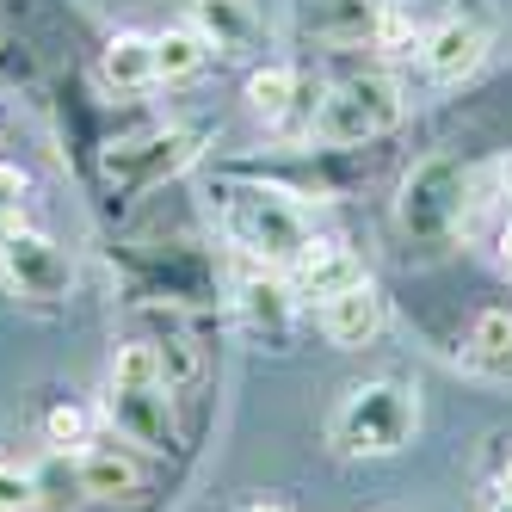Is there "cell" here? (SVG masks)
<instances>
[{
	"instance_id": "obj_1",
	"label": "cell",
	"mask_w": 512,
	"mask_h": 512,
	"mask_svg": "<svg viewBox=\"0 0 512 512\" xmlns=\"http://www.w3.org/2000/svg\"><path fill=\"white\" fill-rule=\"evenodd\" d=\"M414 432H420V389L395 377L352 383L334 420H327V438H334L340 457H395L414 445Z\"/></svg>"
},
{
	"instance_id": "obj_2",
	"label": "cell",
	"mask_w": 512,
	"mask_h": 512,
	"mask_svg": "<svg viewBox=\"0 0 512 512\" xmlns=\"http://www.w3.org/2000/svg\"><path fill=\"white\" fill-rule=\"evenodd\" d=\"M401 118H408V99L389 75H352L321 99V112L309 118V136L321 149H358V142L389 136Z\"/></svg>"
},
{
	"instance_id": "obj_3",
	"label": "cell",
	"mask_w": 512,
	"mask_h": 512,
	"mask_svg": "<svg viewBox=\"0 0 512 512\" xmlns=\"http://www.w3.org/2000/svg\"><path fill=\"white\" fill-rule=\"evenodd\" d=\"M223 223H229V241L241 253H253L260 266H290L309 247L303 210L290 198H278V192H235L229 210H223Z\"/></svg>"
},
{
	"instance_id": "obj_4",
	"label": "cell",
	"mask_w": 512,
	"mask_h": 512,
	"mask_svg": "<svg viewBox=\"0 0 512 512\" xmlns=\"http://www.w3.org/2000/svg\"><path fill=\"white\" fill-rule=\"evenodd\" d=\"M463 192H469V173L457 155H426L408 179H401V229L414 241H445L463 223Z\"/></svg>"
},
{
	"instance_id": "obj_5",
	"label": "cell",
	"mask_w": 512,
	"mask_h": 512,
	"mask_svg": "<svg viewBox=\"0 0 512 512\" xmlns=\"http://www.w3.org/2000/svg\"><path fill=\"white\" fill-rule=\"evenodd\" d=\"M488 44H494V13L482 0H463L457 13H445L420 38V62H426L432 81H469L475 68H482Z\"/></svg>"
},
{
	"instance_id": "obj_6",
	"label": "cell",
	"mask_w": 512,
	"mask_h": 512,
	"mask_svg": "<svg viewBox=\"0 0 512 512\" xmlns=\"http://www.w3.org/2000/svg\"><path fill=\"white\" fill-rule=\"evenodd\" d=\"M0 278H7L19 297H31V303H56V297H68V253L50 241V235H38V229H0Z\"/></svg>"
},
{
	"instance_id": "obj_7",
	"label": "cell",
	"mask_w": 512,
	"mask_h": 512,
	"mask_svg": "<svg viewBox=\"0 0 512 512\" xmlns=\"http://www.w3.org/2000/svg\"><path fill=\"white\" fill-rule=\"evenodd\" d=\"M105 420L118 426L124 445H142V451H173L179 445V420H173V389L167 383H149V389L112 383V395H105Z\"/></svg>"
},
{
	"instance_id": "obj_8",
	"label": "cell",
	"mask_w": 512,
	"mask_h": 512,
	"mask_svg": "<svg viewBox=\"0 0 512 512\" xmlns=\"http://www.w3.org/2000/svg\"><path fill=\"white\" fill-rule=\"evenodd\" d=\"M383 321H389V309H383V290L371 278H358V284L340 290V297L321 303V334H327V346H340V352L371 346L383 334Z\"/></svg>"
},
{
	"instance_id": "obj_9",
	"label": "cell",
	"mask_w": 512,
	"mask_h": 512,
	"mask_svg": "<svg viewBox=\"0 0 512 512\" xmlns=\"http://www.w3.org/2000/svg\"><path fill=\"white\" fill-rule=\"evenodd\" d=\"M358 278H364V266L352 260V253L340 241H315V235H309V247L297 253V260L284 266V284L297 290V297H321V303L340 297V290L358 284Z\"/></svg>"
},
{
	"instance_id": "obj_10",
	"label": "cell",
	"mask_w": 512,
	"mask_h": 512,
	"mask_svg": "<svg viewBox=\"0 0 512 512\" xmlns=\"http://www.w3.org/2000/svg\"><path fill=\"white\" fill-rule=\"evenodd\" d=\"M192 130H167V136H149V142H130V149H118L112 161H105V173L118 179V186H155V179L179 173L192 161Z\"/></svg>"
},
{
	"instance_id": "obj_11",
	"label": "cell",
	"mask_w": 512,
	"mask_h": 512,
	"mask_svg": "<svg viewBox=\"0 0 512 512\" xmlns=\"http://www.w3.org/2000/svg\"><path fill=\"white\" fill-rule=\"evenodd\" d=\"M198 38L216 50V56H247L260 44V13L247 0H192V19H186Z\"/></svg>"
},
{
	"instance_id": "obj_12",
	"label": "cell",
	"mask_w": 512,
	"mask_h": 512,
	"mask_svg": "<svg viewBox=\"0 0 512 512\" xmlns=\"http://www.w3.org/2000/svg\"><path fill=\"white\" fill-rule=\"evenodd\" d=\"M81 488L93 500H136L142 494V463L118 445H87L81 451Z\"/></svg>"
},
{
	"instance_id": "obj_13",
	"label": "cell",
	"mask_w": 512,
	"mask_h": 512,
	"mask_svg": "<svg viewBox=\"0 0 512 512\" xmlns=\"http://www.w3.org/2000/svg\"><path fill=\"white\" fill-rule=\"evenodd\" d=\"M241 315L253 321V334H266V340H284L290 334V315H297V290H290L284 278H247L241 284Z\"/></svg>"
},
{
	"instance_id": "obj_14",
	"label": "cell",
	"mask_w": 512,
	"mask_h": 512,
	"mask_svg": "<svg viewBox=\"0 0 512 512\" xmlns=\"http://www.w3.org/2000/svg\"><path fill=\"white\" fill-rule=\"evenodd\" d=\"M99 75L105 87H118V93H142V87H155V38H142V31H118L112 44H105V62H99Z\"/></svg>"
},
{
	"instance_id": "obj_15",
	"label": "cell",
	"mask_w": 512,
	"mask_h": 512,
	"mask_svg": "<svg viewBox=\"0 0 512 512\" xmlns=\"http://www.w3.org/2000/svg\"><path fill=\"white\" fill-rule=\"evenodd\" d=\"M377 13H383V0H321L309 25L321 44H364V38H377Z\"/></svg>"
},
{
	"instance_id": "obj_16",
	"label": "cell",
	"mask_w": 512,
	"mask_h": 512,
	"mask_svg": "<svg viewBox=\"0 0 512 512\" xmlns=\"http://www.w3.org/2000/svg\"><path fill=\"white\" fill-rule=\"evenodd\" d=\"M204 62H210V44L198 38L192 25H173V31H161V38H155V75L161 81H192Z\"/></svg>"
},
{
	"instance_id": "obj_17",
	"label": "cell",
	"mask_w": 512,
	"mask_h": 512,
	"mask_svg": "<svg viewBox=\"0 0 512 512\" xmlns=\"http://www.w3.org/2000/svg\"><path fill=\"white\" fill-rule=\"evenodd\" d=\"M290 99H297V68L266 62V68H253V75H247V105H253L260 118H284Z\"/></svg>"
},
{
	"instance_id": "obj_18",
	"label": "cell",
	"mask_w": 512,
	"mask_h": 512,
	"mask_svg": "<svg viewBox=\"0 0 512 512\" xmlns=\"http://www.w3.org/2000/svg\"><path fill=\"white\" fill-rule=\"evenodd\" d=\"M112 383H124V389L167 383V371H161V346H149V340H130V346H118V352H112ZM167 389H173V383H167Z\"/></svg>"
},
{
	"instance_id": "obj_19",
	"label": "cell",
	"mask_w": 512,
	"mask_h": 512,
	"mask_svg": "<svg viewBox=\"0 0 512 512\" xmlns=\"http://www.w3.org/2000/svg\"><path fill=\"white\" fill-rule=\"evenodd\" d=\"M469 352L482 364H512V309H482V315H475Z\"/></svg>"
},
{
	"instance_id": "obj_20",
	"label": "cell",
	"mask_w": 512,
	"mask_h": 512,
	"mask_svg": "<svg viewBox=\"0 0 512 512\" xmlns=\"http://www.w3.org/2000/svg\"><path fill=\"white\" fill-rule=\"evenodd\" d=\"M38 506V475L19 463H0V512H31Z\"/></svg>"
},
{
	"instance_id": "obj_21",
	"label": "cell",
	"mask_w": 512,
	"mask_h": 512,
	"mask_svg": "<svg viewBox=\"0 0 512 512\" xmlns=\"http://www.w3.org/2000/svg\"><path fill=\"white\" fill-rule=\"evenodd\" d=\"M44 432H50V451H81L87 445V414L81 408H50Z\"/></svg>"
},
{
	"instance_id": "obj_22",
	"label": "cell",
	"mask_w": 512,
	"mask_h": 512,
	"mask_svg": "<svg viewBox=\"0 0 512 512\" xmlns=\"http://www.w3.org/2000/svg\"><path fill=\"white\" fill-rule=\"evenodd\" d=\"M371 44H383V50H401V44H414V19L395 7V0H383V13H377V38Z\"/></svg>"
},
{
	"instance_id": "obj_23",
	"label": "cell",
	"mask_w": 512,
	"mask_h": 512,
	"mask_svg": "<svg viewBox=\"0 0 512 512\" xmlns=\"http://www.w3.org/2000/svg\"><path fill=\"white\" fill-rule=\"evenodd\" d=\"M500 272H506V278H512V223H506V229H500Z\"/></svg>"
},
{
	"instance_id": "obj_24",
	"label": "cell",
	"mask_w": 512,
	"mask_h": 512,
	"mask_svg": "<svg viewBox=\"0 0 512 512\" xmlns=\"http://www.w3.org/2000/svg\"><path fill=\"white\" fill-rule=\"evenodd\" d=\"M241 512H290L284 500H253V506H241Z\"/></svg>"
},
{
	"instance_id": "obj_25",
	"label": "cell",
	"mask_w": 512,
	"mask_h": 512,
	"mask_svg": "<svg viewBox=\"0 0 512 512\" xmlns=\"http://www.w3.org/2000/svg\"><path fill=\"white\" fill-rule=\"evenodd\" d=\"M500 494H506V500H512V463H506V469H500Z\"/></svg>"
},
{
	"instance_id": "obj_26",
	"label": "cell",
	"mask_w": 512,
	"mask_h": 512,
	"mask_svg": "<svg viewBox=\"0 0 512 512\" xmlns=\"http://www.w3.org/2000/svg\"><path fill=\"white\" fill-rule=\"evenodd\" d=\"M494 512H512V500H506V494H500V500H494Z\"/></svg>"
}]
</instances>
